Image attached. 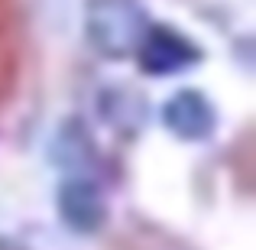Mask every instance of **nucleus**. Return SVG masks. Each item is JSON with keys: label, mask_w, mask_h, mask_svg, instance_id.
I'll return each instance as SVG.
<instances>
[{"label": "nucleus", "mask_w": 256, "mask_h": 250, "mask_svg": "<svg viewBox=\"0 0 256 250\" xmlns=\"http://www.w3.org/2000/svg\"><path fill=\"white\" fill-rule=\"evenodd\" d=\"M146 30V13L136 0H88L84 36L104 59H126L140 49Z\"/></svg>", "instance_id": "1"}, {"label": "nucleus", "mask_w": 256, "mask_h": 250, "mask_svg": "<svg viewBox=\"0 0 256 250\" xmlns=\"http://www.w3.org/2000/svg\"><path fill=\"white\" fill-rule=\"evenodd\" d=\"M136 56L146 75H175L198 62L201 52L194 43H188L182 33L169 30V26H150Z\"/></svg>", "instance_id": "2"}, {"label": "nucleus", "mask_w": 256, "mask_h": 250, "mask_svg": "<svg viewBox=\"0 0 256 250\" xmlns=\"http://www.w3.org/2000/svg\"><path fill=\"white\" fill-rule=\"evenodd\" d=\"M56 201H58L62 221L78 234H94V231H100L104 221H107V201H104L100 188L94 185L91 179L75 175V179L62 182Z\"/></svg>", "instance_id": "3"}, {"label": "nucleus", "mask_w": 256, "mask_h": 250, "mask_svg": "<svg viewBox=\"0 0 256 250\" xmlns=\"http://www.w3.org/2000/svg\"><path fill=\"white\" fill-rule=\"evenodd\" d=\"M98 114L120 133H136L146 124V98L133 88H104L98 94Z\"/></svg>", "instance_id": "6"}, {"label": "nucleus", "mask_w": 256, "mask_h": 250, "mask_svg": "<svg viewBox=\"0 0 256 250\" xmlns=\"http://www.w3.org/2000/svg\"><path fill=\"white\" fill-rule=\"evenodd\" d=\"M162 124L169 127L178 140H204L214 133V124H218V114H214V104L204 98L201 91H185L172 94L162 107Z\"/></svg>", "instance_id": "4"}, {"label": "nucleus", "mask_w": 256, "mask_h": 250, "mask_svg": "<svg viewBox=\"0 0 256 250\" xmlns=\"http://www.w3.org/2000/svg\"><path fill=\"white\" fill-rule=\"evenodd\" d=\"M49 159L58 169H68V172H84L94 163V140L88 133V127L78 117H68L56 127L49 143Z\"/></svg>", "instance_id": "5"}]
</instances>
